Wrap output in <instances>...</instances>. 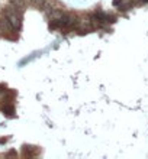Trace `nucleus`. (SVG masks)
Instances as JSON below:
<instances>
[{"instance_id":"1","label":"nucleus","mask_w":148,"mask_h":159,"mask_svg":"<svg viewBox=\"0 0 148 159\" xmlns=\"http://www.w3.org/2000/svg\"><path fill=\"white\" fill-rule=\"evenodd\" d=\"M4 17H7V20L12 23V26L15 28V30H19L22 26V15L21 10L16 9L15 6L12 7H6L4 9Z\"/></svg>"},{"instance_id":"4","label":"nucleus","mask_w":148,"mask_h":159,"mask_svg":"<svg viewBox=\"0 0 148 159\" xmlns=\"http://www.w3.org/2000/svg\"><path fill=\"white\" fill-rule=\"evenodd\" d=\"M3 110H4V111H7V114H12L13 113V107H9V106H7V107H3Z\"/></svg>"},{"instance_id":"3","label":"nucleus","mask_w":148,"mask_h":159,"mask_svg":"<svg viewBox=\"0 0 148 159\" xmlns=\"http://www.w3.org/2000/svg\"><path fill=\"white\" fill-rule=\"evenodd\" d=\"M28 2L38 9H42L44 6H45V3H47V0H28Z\"/></svg>"},{"instance_id":"5","label":"nucleus","mask_w":148,"mask_h":159,"mask_svg":"<svg viewBox=\"0 0 148 159\" xmlns=\"http://www.w3.org/2000/svg\"><path fill=\"white\" fill-rule=\"evenodd\" d=\"M122 2H123V0H113V4H115V6H121V4H122Z\"/></svg>"},{"instance_id":"6","label":"nucleus","mask_w":148,"mask_h":159,"mask_svg":"<svg viewBox=\"0 0 148 159\" xmlns=\"http://www.w3.org/2000/svg\"><path fill=\"white\" fill-rule=\"evenodd\" d=\"M140 2H141V3H147L148 0H140Z\"/></svg>"},{"instance_id":"2","label":"nucleus","mask_w":148,"mask_h":159,"mask_svg":"<svg viewBox=\"0 0 148 159\" xmlns=\"http://www.w3.org/2000/svg\"><path fill=\"white\" fill-rule=\"evenodd\" d=\"M26 2L28 0H10V3H12V6H15L16 9H19V10H23L26 6Z\"/></svg>"}]
</instances>
